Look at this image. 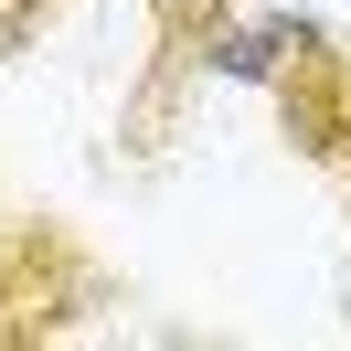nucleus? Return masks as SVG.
<instances>
[{
  "label": "nucleus",
  "mask_w": 351,
  "mask_h": 351,
  "mask_svg": "<svg viewBox=\"0 0 351 351\" xmlns=\"http://www.w3.org/2000/svg\"><path fill=\"white\" fill-rule=\"evenodd\" d=\"M96 266L53 223H0V341H53L96 308Z\"/></svg>",
  "instance_id": "f257e3e1"
},
{
  "label": "nucleus",
  "mask_w": 351,
  "mask_h": 351,
  "mask_svg": "<svg viewBox=\"0 0 351 351\" xmlns=\"http://www.w3.org/2000/svg\"><path fill=\"white\" fill-rule=\"evenodd\" d=\"M266 96H277V117H287V149L351 181V53H341V43H308V53H287Z\"/></svg>",
  "instance_id": "f03ea898"
},
{
  "label": "nucleus",
  "mask_w": 351,
  "mask_h": 351,
  "mask_svg": "<svg viewBox=\"0 0 351 351\" xmlns=\"http://www.w3.org/2000/svg\"><path fill=\"white\" fill-rule=\"evenodd\" d=\"M277 64H287V43L266 22H223L202 43V75H223V86H277Z\"/></svg>",
  "instance_id": "7ed1b4c3"
},
{
  "label": "nucleus",
  "mask_w": 351,
  "mask_h": 351,
  "mask_svg": "<svg viewBox=\"0 0 351 351\" xmlns=\"http://www.w3.org/2000/svg\"><path fill=\"white\" fill-rule=\"evenodd\" d=\"M43 11H53V0H0V53H22L32 32H43Z\"/></svg>",
  "instance_id": "20e7f679"
}]
</instances>
